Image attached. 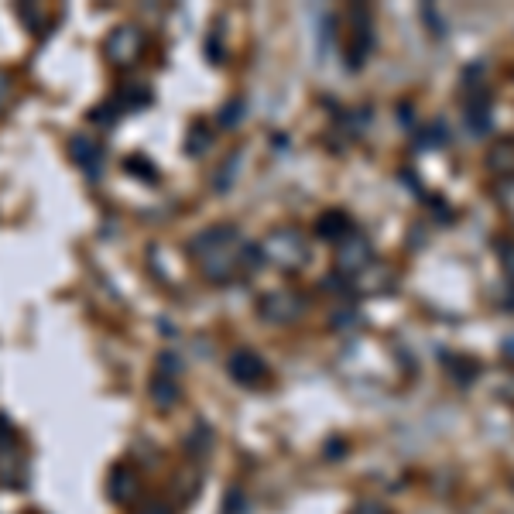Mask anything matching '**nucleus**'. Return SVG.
Segmentation results:
<instances>
[{"label": "nucleus", "mask_w": 514, "mask_h": 514, "mask_svg": "<svg viewBox=\"0 0 514 514\" xmlns=\"http://www.w3.org/2000/svg\"><path fill=\"white\" fill-rule=\"evenodd\" d=\"M189 257L199 264V271H203L213 285H227V281H234L237 275H244V271H254L257 264L264 261L261 247L244 244L240 230L230 227V223H216V227L192 237Z\"/></svg>", "instance_id": "f257e3e1"}, {"label": "nucleus", "mask_w": 514, "mask_h": 514, "mask_svg": "<svg viewBox=\"0 0 514 514\" xmlns=\"http://www.w3.org/2000/svg\"><path fill=\"white\" fill-rule=\"evenodd\" d=\"M261 257L271 264H278L281 271H299L309 264V244H305L302 230L295 227H278L264 237L261 244Z\"/></svg>", "instance_id": "f03ea898"}, {"label": "nucleus", "mask_w": 514, "mask_h": 514, "mask_svg": "<svg viewBox=\"0 0 514 514\" xmlns=\"http://www.w3.org/2000/svg\"><path fill=\"white\" fill-rule=\"evenodd\" d=\"M144 48H148V38H144V31L138 24H120L114 35L107 38V55L114 66H134V62L144 55Z\"/></svg>", "instance_id": "7ed1b4c3"}, {"label": "nucleus", "mask_w": 514, "mask_h": 514, "mask_svg": "<svg viewBox=\"0 0 514 514\" xmlns=\"http://www.w3.org/2000/svg\"><path fill=\"white\" fill-rule=\"evenodd\" d=\"M302 312H305V299L299 292H292V288H278V292H268L261 299V316L275 326L295 323Z\"/></svg>", "instance_id": "20e7f679"}, {"label": "nucleus", "mask_w": 514, "mask_h": 514, "mask_svg": "<svg viewBox=\"0 0 514 514\" xmlns=\"http://www.w3.org/2000/svg\"><path fill=\"white\" fill-rule=\"evenodd\" d=\"M227 371L237 384H244V388H254V384L268 381V364H264L254 350H237L234 357L227 360Z\"/></svg>", "instance_id": "39448f33"}, {"label": "nucleus", "mask_w": 514, "mask_h": 514, "mask_svg": "<svg viewBox=\"0 0 514 514\" xmlns=\"http://www.w3.org/2000/svg\"><path fill=\"white\" fill-rule=\"evenodd\" d=\"M336 264H340V271H347V275H357V271H364L367 264H371V244L350 234L340 244V251H336Z\"/></svg>", "instance_id": "423d86ee"}, {"label": "nucleus", "mask_w": 514, "mask_h": 514, "mask_svg": "<svg viewBox=\"0 0 514 514\" xmlns=\"http://www.w3.org/2000/svg\"><path fill=\"white\" fill-rule=\"evenodd\" d=\"M69 158L79 168H86L90 175H96V172H100V165H103V148L93 138H83V134H79V138L69 141Z\"/></svg>", "instance_id": "0eeeda50"}, {"label": "nucleus", "mask_w": 514, "mask_h": 514, "mask_svg": "<svg viewBox=\"0 0 514 514\" xmlns=\"http://www.w3.org/2000/svg\"><path fill=\"white\" fill-rule=\"evenodd\" d=\"M467 127L473 134H487L491 131V96L484 90H477L473 96H467Z\"/></svg>", "instance_id": "6e6552de"}, {"label": "nucleus", "mask_w": 514, "mask_h": 514, "mask_svg": "<svg viewBox=\"0 0 514 514\" xmlns=\"http://www.w3.org/2000/svg\"><path fill=\"white\" fill-rule=\"evenodd\" d=\"M316 234L323 237V240H333V244H343V240L353 234V223H350V216L343 213V210H329V213L319 216Z\"/></svg>", "instance_id": "1a4fd4ad"}, {"label": "nucleus", "mask_w": 514, "mask_h": 514, "mask_svg": "<svg viewBox=\"0 0 514 514\" xmlns=\"http://www.w3.org/2000/svg\"><path fill=\"white\" fill-rule=\"evenodd\" d=\"M151 398H155L158 408H172L175 401H179V381L165 374H155V381H151Z\"/></svg>", "instance_id": "9d476101"}, {"label": "nucleus", "mask_w": 514, "mask_h": 514, "mask_svg": "<svg viewBox=\"0 0 514 514\" xmlns=\"http://www.w3.org/2000/svg\"><path fill=\"white\" fill-rule=\"evenodd\" d=\"M487 165L494 168V172H514V138L508 141H497L491 148V155H487Z\"/></svg>", "instance_id": "9b49d317"}, {"label": "nucleus", "mask_w": 514, "mask_h": 514, "mask_svg": "<svg viewBox=\"0 0 514 514\" xmlns=\"http://www.w3.org/2000/svg\"><path fill=\"white\" fill-rule=\"evenodd\" d=\"M210 144H213V127H206L203 120H196V124L189 127L186 155H203V151H210Z\"/></svg>", "instance_id": "f8f14e48"}, {"label": "nucleus", "mask_w": 514, "mask_h": 514, "mask_svg": "<svg viewBox=\"0 0 514 514\" xmlns=\"http://www.w3.org/2000/svg\"><path fill=\"white\" fill-rule=\"evenodd\" d=\"M131 491H134V480H131V473H127L124 467H117L114 470V477H110V494H114V501H131Z\"/></svg>", "instance_id": "ddd939ff"}, {"label": "nucleus", "mask_w": 514, "mask_h": 514, "mask_svg": "<svg viewBox=\"0 0 514 514\" xmlns=\"http://www.w3.org/2000/svg\"><path fill=\"white\" fill-rule=\"evenodd\" d=\"M240 158H244L240 151H234V155L227 158V165H223V179H216V189H230V186H234V179H237V172H240V168H237Z\"/></svg>", "instance_id": "4468645a"}, {"label": "nucleus", "mask_w": 514, "mask_h": 514, "mask_svg": "<svg viewBox=\"0 0 514 514\" xmlns=\"http://www.w3.org/2000/svg\"><path fill=\"white\" fill-rule=\"evenodd\" d=\"M240 117H244V100H230L220 114V127H237Z\"/></svg>", "instance_id": "2eb2a0df"}, {"label": "nucleus", "mask_w": 514, "mask_h": 514, "mask_svg": "<svg viewBox=\"0 0 514 514\" xmlns=\"http://www.w3.org/2000/svg\"><path fill=\"white\" fill-rule=\"evenodd\" d=\"M446 371H453L460 384H470L473 377H477V364H456V357H449L446 360Z\"/></svg>", "instance_id": "dca6fc26"}, {"label": "nucleus", "mask_w": 514, "mask_h": 514, "mask_svg": "<svg viewBox=\"0 0 514 514\" xmlns=\"http://www.w3.org/2000/svg\"><path fill=\"white\" fill-rule=\"evenodd\" d=\"M11 96H14V83H11V76L7 72H0V110L11 103Z\"/></svg>", "instance_id": "f3484780"}, {"label": "nucleus", "mask_w": 514, "mask_h": 514, "mask_svg": "<svg viewBox=\"0 0 514 514\" xmlns=\"http://www.w3.org/2000/svg\"><path fill=\"white\" fill-rule=\"evenodd\" d=\"M240 508H244V501H240V491H230V497H227V514H240Z\"/></svg>", "instance_id": "a211bd4d"}, {"label": "nucleus", "mask_w": 514, "mask_h": 514, "mask_svg": "<svg viewBox=\"0 0 514 514\" xmlns=\"http://www.w3.org/2000/svg\"><path fill=\"white\" fill-rule=\"evenodd\" d=\"M501 261H504V268H508V271H511V278H514V247H511V244H504Z\"/></svg>", "instance_id": "6ab92c4d"}, {"label": "nucleus", "mask_w": 514, "mask_h": 514, "mask_svg": "<svg viewBox=\"0 0 514 514\" xmlns=\"http://www.w3.org/2000/svg\"><path fill=\"white\" fill-rule=\"evenodd\" d=\"M138 514H172V511H168L165 504H144Z\"/></svg>", "instance_id": "aec40b11"}, {"label": "nucleus", "mask_w": 514, "mask_h": 514, "mask_svg": "<svg viewBox=\"0 0 514 514\" xmlns=\"http://www.w3.org/2000/svg\"><path fill=\"white\" fill-rule=\"evenodd\" d=\"M357 514H384V508H377V504H360Z\"/></svg>", "instance_id": "412c9836"}, {"label": "nucleus", "mask_w": 514, "mask_h": 514, "mask_svg": "<svg viewBox=\"0 0 514 514\" xmlns=\"http://www.w3.org/2000/svg\"><path fill=\"white\" fill-rule=\"evenodd\" d=\"M504 353H508V357L514 360V333L508 336V340H504Z\"/></svg>", "instance_id": "4be33fe9"}]
</instances>
